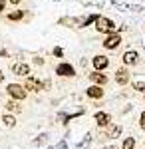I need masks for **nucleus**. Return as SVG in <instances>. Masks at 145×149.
<instances>
[{
  "instance_id": "nucleus-1",
  "label": "nucleus",
  "mask_w": 145,
  "mask_h": 149,
  "mask_svg": "<svg viewBox=\"0 0 145 149\" xmlns=\"http://www.w3.org/2000/svg\"><path fill=\"white\" fill-rule=\"evenodd\" d=\"M96 30L100 32V34H112L115 32V22H113L112 18H107V16H96Z\"/></svg>"
},
{
  "instance_id": "nucleus-2",
  "label": "nucleus",
  "mask_w": 145,
  "mask_h": 149,
  "mask_svg": "<svg viewBox=\"0 0 145 149\" xmlns=\"http://www.w3.org/2000/svg\"><path fill=\"white\" fill-rule=\"evenodd\" d=\"M105 50H117V48L121 46V36L117 34V32H112V34H105V40L101 42Z\"/></svg>"
},
{
  "instance_id": "nucleus-3",
  "label": "nucleus",
  "mask_w": 145,
  "mask_h": 149,
  "mask_svg": "<svg viewBox=\"0 0 145 149\" xmlns=\"http://www.w3.org/2000/svg\"><path fill=\"white\" fill-rule=\"evenodd\" d=\"M6 92L10 93V97L16 100V102H22L24 97H26V88L20 86V84H10V86L6 88Z\"/></svg>"
},
{
  "instance_id": "nucleus-4",
  "label": "nucleus",
  "mask_w": 145,
  "mask_h": 149,
  "mask_svg": "<svg viewBox=\"0 0 145 149\" xmlns=\"http://www.w3.org/2000/svg\"><path fill=\"white\" fill-rule=\"evenodd\" d=\"M91 66H93V70L101 72V70H105L107 66H109V58L103 56V54H98V56L91 58Z\"/></svg>"
},
{
  "instance_id": "nucleus-5",
  "label": "nucleus",
  "mask_w": 145,
  "mask_h": 149,
  "mask_svg": "<svg viewBox=\"0 0 145 149\" xmlns=\"http://www.w3.org/2000/svg\"><path fill=\"white\" fill-rule=\"evenodd\" d=\"M129 80H131V74H129L127 68H119L115 72V84H117V86H127Z\"/></svg>"
},
{
  "instance_id": "nucleus-6",
  "label": "nucleus",
  "mask_w": 145,
  "mask_h": 149,
  "mask_svg": "<svg viewBox=\"0 0 145 149\" xmlns=\"http://www.w3.org/2000/svg\"><path fill=\"white\" fill-rule=\"evenodd\" d=\"M56 74L62 76V78H74V76H76V68H74L72 64H60L56 68Z\"/></svg>"
},
{
  "instance_id": "nucleus-7",
  "label": "nucleus",
  "mask_w": 145,
  "mask_h": 149,
  "mask_svg": "<svg viewBox=\"0 0 145 149\" xmlns=\"http://www.w3.org/2000/svg\"><path fill=\"white\" fill-rule=\"evenodd\" d=\"M24 88H26V90H32V92H42V90L46 88V84L40 81V80H36V78H26Z\"/></svg>"
},
{
  "instance_id": "nucleus-8",
  "label": "nucleus",
  "mask_w": 145,
  "mask_h": 149,
  "mask_svg": "<svg viewBox=\"0 0 145 149\" xmlns=\"http://www.w3.org/2000/svg\"><path fill=\"white\" fill-rule=\"evenodd\" d=\"M58 24L68 26V28H82V20L79 18H74V16H64V18L58 20Z\"/></svg>"
},
{
  "instance_id": "nucleus-9",
  "label": "nucleus",
  "mask_w": 145,
  "mask_h": 149,
  "mask_svg": "<svg viewBox=\"0 0 145 149\" xmlns=\"http://www.w3.org/2000/svg\"><path fill=\"white\" fill-rule=\"evenodd\" d=\"M121 60H123V64H125V66H135V64L139 62V54H137L135 50H127V52L123 54Z\"/></svg>"
},
{
  "instance_id": "nucleus-10",
  "label": "nucleus",
  "mask_w": 145,
  "mask_h": 149,
  "mask_svg": "<svg viewBox=\"0 0 145 149\" xmlns=\"http://www.w3.org/2000/svg\"><path fill=\"white\" fill-rule=\"evenodd\" d=\"M109 121H112V115L109 113H105V111H98V113H96V123L100 127H107Z\"/></svg>"
},
{
  "instance_id": "nucleus-11",
  "label": "nucleus",
  "mask_w": 145,
  "mask_h": 149,
  "mask_svg": "<svg viewBox=\"0 0 145 149\" xmlns=\"http://www.w3.org/2000/svg\"><path fill=\"white\" fill-rule=\"evenodd\" d=\"M86 93H88V97H91V100H100V97H103V90H101V86H98V84L89 86Z\"/></svg>"
},
{
  "instance_id": "nucleus-12",
  "label": "nucleus",
  "mask_w": 145,
  "mask_h": 149,
  "mask_svg": "<svg viewBox=\"0 0 145 149\" xmlns=\"http://www.w3.org/2000/svg\"><path fill=\"white\" fill-rule=\"evenodd\" d=\"M89 80H91V84H98V86H105V84H107V76H105V74H100V72L96 70L93 74H89Z\"/></svg>"
},
{
  "instance_id": "nucleus-13",
  "label": "nucleus",
  "mask_w": 145,
  "mask_h": 149,
  "mask_svg": "<svg viewBox=\"0 0 145 149\" xmlns=\"http://www.w3.org/2000/svg\"><path fill=\"white\" fill-rule=\"evenodd\" d=\"M12 72H14L16 76H28V74H30V66H28V64H14V66H12Z\"/></svg>"
},
{
  "instance_id": "nucleus-14",
  "label": "nucleus",
  "mask_w": 145,
  "mask_h": 149,
  "mask_svg": "<svg viewBox=\"0 0 145 149\" xmlns=\"http://www.w3.org/2000/svg\"><path fill=\"white\" fill-rule=\"evenodd\" d=\"M121 131H123V127H121V125H112V127H109V131H107V137L117 139L119 135H121Z\"/></svg>"
},
{
  "instance_id": "nucleus-15",
  "label": "nucleus",
  "mask_w": 145,
  "mask_h": 149,
  "mask_svg": "<svg viewBox=\"0 0 145 149\" xmlns=\"http://www.w3.org/2000/svg\"><path fill=\"white\" fill-rule=\"evenodd\" d=\"M24 16H26V12H24V10H14V12L8 14V20H10V22H18V20H22Z\"/></svg>"
},
{
  "instance_id": "nucleus-16",
  "label": "nucleus",
  "mask_w": 145,
  "mask_h": 149,
  "mask_svg": "<svg viewBox=\"0 0 145 149\" xmlns=\"http://www.w3.org/2000/svg\"><path fill=\"white\" fill-rule=\"evenodd\" d=\"M2 121H4V125L6 127H14L16 125V117H14V115H4V117H2Z\"/></svg>"
},
{
  "instance_id": "nucleus-17",
  "label": "nucleus",
  "mask_w": 145,
  "mask_h": 149,
  "mask_svg": "<svg viewBox=\"0 0 145 149\" xmlns=\"http://www.w3.org/2000/svg\"><path fill=\"white\" fill-rule=\"evenodd\" d=\"M135 147V137H125L121 143V149H133Z\"/></svg>"
},
{
  "instance_id": "nucleus-18",
  "label": "nucleus",
  "mask_w": 145,
  "mask_h": 149,
  "mask_svg": "<svg viewBox=\"0 0 145 149\" xmlns=\"http://www.w3.org/2000/svg\"><path fill=\"white\" fill-rule=\"evenodd\" d=\"M6 109H8V111H16V113H18V111H20V105L16 103V100H10V102H6Z\"/></svg>"
},
{
  "instance_id": "nucleus-19",
  "label": "nucleus",
  "mask_w": 145,
  "mask_h": 149,
  "mask_svg": "<svg viewBox=\"0 0 145 149\" xmlns=\"http://www.w3.org/2000/svg\"><path fill=\"white\" fill-rule=\"evenodd\" d=\"M133 90H135V92H141V93H145V81H143V80H137V81H133Z\"/></svg>"
},
{
  "instance_id": "nucleus-20",
  "label": "nucleus",
  "mask_w": 145,
  "mask_h": 149,
  "mask_svg": "<svg viewBox=\"0 0 145 149\" xmlns=\"http://www.w3.org/2000/svg\"><path fill=\"white\" fill-rule=\"evenodd\" d=\"M93 22H96V14H89L88 18L82 20V28H86V26H89V24H93Z\"/></svg>"
},
{
  "instance_id": "nucleus-21",
  "label": "nucleus",
  "mask_w": 145,
  "mask_h": 149,
  "mask_svg": "<svg viewBox=\"0 0 145 149\" xmlns=\"http://www.w3.org/2000/svg\"><path fill=\"white\" fill-rule=\"evenodd\" d=\"M139 127H141V129L145 131V111L141 113V117H139Z\"/></svg>"
},
{
  "instance_id": "nucleus-22",
  "label": "nucleus",
  "mask_w": 145,
  "mask_h": 149,
  "mask_svg": "<svg viewBox=\"0 0 145 149\" xmlns=\"http://www.w3.org/2000/svg\"><path fill=\"white\" fill-rule=\"evenodd\" d=\"M54 56L62 58V56H64V50H62V48H54Z\"/></svg>"
},
{
  "instance_id": "nucleus-23",
  "label": "nucleus",
  "mask_w": 145,
  "mask_h": 149,
  "mask_svg": "<svg viewBox=\"0 0 145 149\" xmlns=\"http://www.w3.org/2000/svg\"><path fill=\"white\" fill-rule=\"evenodd\" d=\"M34 64H38V66H42V64H44V60H42V58H34Z\"/></svg>"
},
{
  "instance_id": "nucleus-24",
  "label": "nucleus",
  "mask_w": 145,
  "mask_h": 149,
  "mask_svg": "<svg viewBox=\"0 0 145 149\" xmlns=\"http://www.w3.org/2000/svg\"><path fill=\"white\" fill-rule=\"evenodd\" d=\"M6 2H8V0H0V12L4 10V6H6Z\"/></svg>"
},
{
  "instance_id": "nucleus-25",
  "label": "nucleus",
  "mask_w": 145,
  "mask_h": 149,
  "mask_svg": "<svg viewBox=\"0 0 145 149\" xmlns=\"http://www.w3.org/2000/svg\"><path fill=\"white\" fill-rule=\"evenodd\" d=\"M8 2H10L12 6H18V4H20V2H22V0H8Z\"/></svg>"
},
{
  "instance_id": "nucleus-26",
  "label": "nucleus",
  "mask_w": 145,
  "mask_h": 149,
  "mask_svg": "<svg viewBox=\"0 0 145 149\" xmlns=\"http://www.w3.org/2000/svg\"><path fill=\"white\" fill-rule=\"evenodd\" d=\"M4 81V74H2V70H0V84Z\"/></svg>"
},
{
  "instance_id": "nucleus-27",
  "label": "nucleus",
  "mask_w": 145,
  "mask_h": 149,
  "mask_svg": "<svg viewBox=\"0 0 145 149\" xmlns=\"http://www.w3.org/2000/svg\"><path fill=\"white\" fill-rule=\"evenodd\" d=\"M103 149H117V147H113V145H112V147H103Z\"/></svg>"
},
{
  "instance_id": "nucleus-28",
  "label": "nucleus",
  "mask_w": 145,
  "mask_h": 149,
  "mask_svg": "<svg viewBox=\"0 0 145 149\" xmlns=\"http://www.w3.org/2000/svg\"><path fill=\"white\" fill-rule=\"evenodd\" d=\"M143 100H145V95H143Z\"/></svg>"
}]
</instances>
